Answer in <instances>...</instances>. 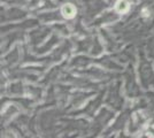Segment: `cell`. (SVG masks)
<instances>
[{
    "label": "cell",
    "mask_w": 154,
    "mask_h": 138,
    "mask_svg": "<svg viewBox=\"0 0 154 138\" xmlns=\"http://www.w3.org/2000/svg\"><path fill=\"white\" fill-rule=\"evenodd\" d=\"M75 7L70 5V4H68V5H64L62 7V14H63L64 17H67V19H71V17H74V15H75Z\"/></svg>",
    "instance_id": "obj_1"
},
{
    "label": "cell",
    "mask_w": 154,
    "mask_h": 138,
    "mask_svg": "<svg viewBox=\"0 0 154 138\" xmlns=\"http://www.w3.org/2000/svg\"><path fill=\"white\" fill-rule=\"evenodd\" d=\"M129 8V5L128 2L125 1V0H120L117 4H116V9L119 11V12H127Z\"/></svg>",
    "instance_id": "obj_2"
}]
</instances>
